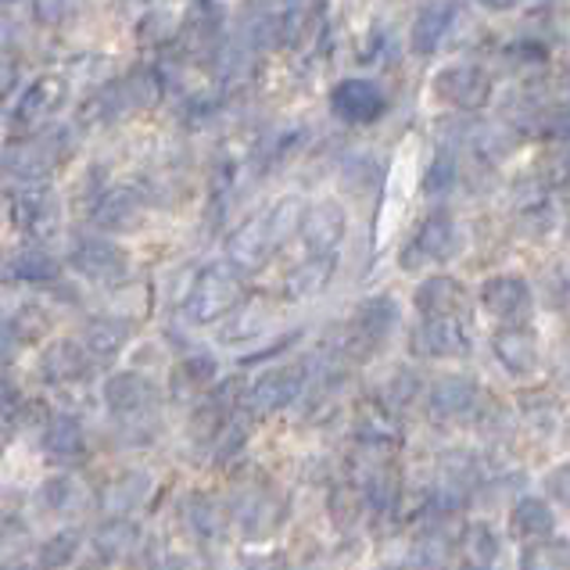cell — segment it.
Segmentation results:
<instances>
[{
  "label": "cell",
  "mask_w": 570,
  "mask_h": 570,
  "mask_svg": "<svg viewBox=\"0 0 570 570\" xmlns=\"http://www.w3.org/2000/svg\"><path fill=\"white\" fill-rule=\"evenodd\" d=\"M105 405L108 413L122 423L126 434L144 431V438L155 434L158 428V410H161V387L148 377V373L122 370L105 384Z\"/></svg>",
  "instance_id": "cell-1"
},
{
  "label": "cell",
  "mask_w": 570,
  "mask_h": 570,
  "mask_svg": "<svg viewBox=\"0 0 570 570\" xmlns=\"http://www.w3.org/2000/svg\"><path fill=\"white\" fill-rule=\"evenodd\" d=\"M158 101H161V76L151 69H137L97 94L90 105V116L101 122H119V119L137 116V111L155 108Z\"/></svg>",
  "instance_id": "cell-2"
},
{
  "label": "cell",
  "mask_w": 570,
  "mask_h": 570,
  "mask_svg": "<svg viewBox=\"0 0 570 570\" xmlns=\"http://www.w3.org/2000/svg\"><path fill=\"white\" fill-rule=\"evenodd\" d=\"M240 302V276L226 266L216 263L198 273V281L190 284V295L184 302V316L190 323H216L226 313H234V305Z\"/></svg>",
  "instance_id": "cell-3"
},
{
  "label": "cell",
  "mask_w": 570,
  "mask_h": 570,
  "mask_svg": "<svg viewBox=\"0 0 570 570\" xmlns=\"http://www.w3.org/2000/svg\"><path fill=\"white\" fill-rule=\"evenodd\" d=\"M11 223L32 240H47L58 234L61 223V202L58 194L47 184L19 187V194L11 198Z\"/></svg>",
  "instance_id": "cell-4"
},
{
  "label": "cell",
  "mask_w": 570,
  "mask_h": 570,
  "mask_svg": "<svg viewBox=\"0 0 570 570\" xmlns=\"http://www.w3.org/2000/svg\"><path fill=\"white\" fill-rule=\"evenodd\" d=\"M69 266L90 284L101 287H119L129 273V258L119 244H111L105 237H83L69 255Z\"/></svg>",
  "instance_id": "cell-5"
},
{
  "label": "cell",
  "mask_w": 570,
  "mask_h": 570,
  "mask_svg": "<svg viewBox=\"0 0 570 570\" xmlns=\"http://www.w3.org/2000/svg\"><path fill=\"white\" fill-rule=\"evenodd\" d=\"M481 305H484L488 316L502 320L507 327H524V320L531 316V287H528L524 276L499 273V276H492V281H484Z\"/></svg>",
  "instance_id": "cell-6"
},
{
  "label": "cell",
  "mask_w": 570,
  "mask_h": 570,
  "mask_svg": "<svg viewBox=\"0 0 570 570\" xmlns=\"http://www.w3.org/2000/svg\"><path fill=\"white\" fill-rule=\"evenodd\" d=\"M148 216V198L137 187H111L94 205V226L105 234H134Z\"/></svg>",
  "instance_id": "cell-7"
},
{
  "label": "cell",
  "mask_w": 570,
  "mask_h": 570,
  "mask_svg": "<svg viewBox=\"0 0 570 570\" xmlns=\"http://www.w3.org/2000/svg\"><path fill=\"white\" fill-rule=\"evenodd\" d=\"M384 108H387V97L373 79H341L331 94V111L352 126L377 122L384 116Z\"/></svg>",
  "instance_id": "cell-8"
},
{
  "label": "cell",
  "mask_w": 570,
  "mask_h": 570,
  "mask_svg": "<svg viewBox=\"0 0 570 570\" xmlns=\"http://www.w3.org/2000/svg\"><path fill=\"white\" fill-rule=\"evenodd\" d=\"M348 234V212L341 202L323 198L305 208L302 219V240L313 255H334V248Z\"/></svg>",
  "instance_id": "cell-9"
},
{
  "label": "cell",
  "mask_w": 570,
  "mask_h": 570,
  "mask_svg": "<svg viewBox=\"0 0 570 570\" xmlns=\"http://www.w3.org/2000/svg\"><path fill=\"white\" fill-rule=\"evenodd\" d=\"M273 255V240L266 230V216H252L248 223H240L237 230L226 237V266L237 276L258 273Z\"/></svg>",
  "instance_id": "cell-10"
},
{
  "label": "cell",
  "mask_w": 570,
  "mask_h": 570,
  "mask_svg": "<svg viewBox=\"0 0 570 570\" xmlns=\"http://www.w3.org/2000/svg\"><path fill=\"white\" fill-rule=\"evenodd\" d=\"M302 391H305L302 366H273L248 387V405L255 413H276V410H287Z\"/></svg>",
  "instance_id": "cell-11"
},
{
  "label": "cell",
  "mask_w": 570,
  "mask_h": 570,
  "mask_svg": "<svg viewBox=\"0 0 570 570\" xmlns=\"http://www.w3.org/2000/svg\"><path fill=\"white\" fill-rule=\"evenodd\" d=\"M438 97L463 111H478L488 105V94H492V83H488V72L478 69V65H452L434 83Z\"/></svg>",
  "instance_id": "cell-12"
},
{
  "label": "cell",
  "mask_w": 570,
  "mask_h": 570,
  "mask_svg": "<svg viewBox=\"0 0 570 570\" xmlns=\"http://www.w3.org/2000/svg\"><path fill=\"white\" fill-rule=\"evenodd\" d=\"M455 240V219L449 216V212H431L428 219L420 223V230L413 237V244L405 248V258L402 266L405 269H416V266H428V263H438V258H445L449 248Z\"/></svg>",
  "instance_id": "cell-13"
},
{
  "label": "cell",
  "mask_w": 570,
  "mask_h": 570,
  "mask_svg": "<svg viewBox=\"0 0 570 570\" xmlns=\"http://www.w3.org/2000/svg\"><path fill=\"white\" fill-rule=\"evenodd\" d=\"M65 101H69V79L40 76L37 83L19 97V105H14V111H11V122L14 126H37L43 119H51L55 111H61Z\"/></svg>",
  "instance_id": "cell-14"
},
{
  "label": "cell",
  "mask_w": 570,
  "mask_h": 570,
  "mask_svg": "<svg viewBox=\"0 0 570 570\" xmlns=\"http://www.w3.org/2000/svg\"><path fill=\"white\" fill-rule=\"evenodd\" d=\"M413 348L428 360H463L470 352V334L463 327L460 316L445 320H423V327L416 331Z\"/></svg>",
  "instance_id": "cell-15"
},
{
  "label": "cell",
  "mask_w": 570,
  "mask_h": 570,
  "mask_svg": "<svg viewBox=\"0 0 570 570\" xmlns=\"http://www.w3.org/2000/svg\"><path fill=\"white\" fill-rule=\"evenodd\" d=\"M76 341H79V348L90 355V363H108L134 341V323L122 316H97V320H87L83 334Z\"/></svg>",
  "instance_id": "cell-16"
},
{
  "label": "cell",
  "mask_w": 570,
  "mask_h": 570,
  "mask_svg": "<svg viewBox=\"0 0 570 570\" xmlns=\"http://www.w3.org/2000/svg\"><path fill=\"white\" fill-rule=\"evenodd\" d=\"M395 327H399V302L395 298H370V302H363L360 308H355L352 341L377 348Z\"/></svg>",
  "instance_id": "cell-17"
},
{
  "label": "cell",
  "mask_w": 570,
  "mask_h": 570,
  "mask_svg": "<svg viewBox=\"0 0 570 570\" xmlns=\"http://www.w3.org/2000/svg\"><path fill=\"white\" fill-rule=\"evenodd\" d=\"M481 399V387L470 377H442L428 395V405L438 420H460L466 413H474V405Z\"/></svg>",
  "instance_id": "cell-18"
},
{
  "label": "cell",
  "mask_w": 570,
  "mask_h": 570,
  "mask_svg": "<svg viewBox=\"0 0 570 570\" xmlns=\"http://www.w3.org/2000/svg\"><path fill=\"white\" fill-rule=\"evenodd\" d=\"M492 348L495 360L510 373H517V377H524L539 363V334L528 327H502L492 341Z\"/></svg>",
  "instance_id": "cell-19"
},
{
  "label": "cell",
  "mask_w": 570,
  "mask_h": 570,
  "mask_svg": "<svg viewBox=\"0 0 570 570\" xmlns=\"http://www.w3.org/2000/svg\"><path fill=\"white\" fill-rule=\"evenodd\" d=\"M463 302H466V291L460 281H452V276H431V281H423L416 291V308L423 320L460 316Z\"/></svg>",
  "instance_id": "cell-20"
},
{
  "label": "cell",
  "mask_w": 570,
  "mask_h": 570,
  "mask_svg": "<svg viewBox=\"0 0 570 570\" xmlns=\"http://www.w3.org/2000/svg\"><path fill=\"white\" fill-rule=\"evenodd\" d=\"M513 539H520L524 546H546L552 539V531H557V517L546 507L542 499H520L513 507Z\"/></svg>",
  "instance_id": "cell-21"
},
{
  "label": "cell",
  "mask_w": 570,
  "mask_h": 570,
  "mask_svg": "<svg viewBox=\"0 0 570 570\" xmlns=\"http://www.w3.org/2000/svg\"><path fill=\"white\" fill-rule=\"evenodd\" d=\"M43 449L58 463H79L87 455V438L76 416H51L43 431Z\"/></svg>",
  "instance_id": "cell-22"
},
{
  "label": "cell",
  "mask_w": 570,
  "mask_h": 570,
  "mask_svg": "<svg viewBox=\"0 0 570 570\" xmlns=\"http://www.w3.org/2000/svg\"><path fill=\"white\" fill-rule=\"evenodd\" d=\"M90 366V355L79 348V341H51L40 355V370L47 381L65 384V381H76L83 377Z\"/></svg>",
  "instance_id": "cell-23"
},
{
  "label": "cell",
  "mask_w": 570,
  "mask_h": 570,
  "mask_svg": "<svg viewBox=\"0 0 570 570\" xmlns=\"http://www.w3.org/2000/svg\"><path fill=\"white\" fill-rule=\"evenodd\" d=\"M452 19H455L452 4H428V8H420L416 22H413V51L420 58H431L438 47L445 43L449 29H452Z\"/></svg>",
  "instance_id": "cell-24"
},
{
  "label": "cell",
  "mask_w": 570,
  "mask_h": 570,
  "mask_svg": "<svg viewBox=\"0 0 570 570\" xmlns=\"http://www.w3.org/2000/svg\"><path fill=\"white\" fill-rule=\"evenodd\" d=\"M337 269V255H313L305 258V263H298L295 269L287 273V298H313L320 295L323 287L331 284V276Z\"/></svg>",
  "instance_id": "cell-25"
},
{
  "label": "cell",
  "mask_w": 570,
  "mask_h": 570,
  "mask_svg": "<svg viewBox=\"0 0 570 570\" xmlns=\"http://www.w3.org/2000/svg\"><path fill=\"white\" fill-rule=\"evenodd\" d=\"M281 517H284L281 502L266 492H252L237 502V520L248 539H266V534H273L276 524H281Z\"/></svg>",
  "instance_id": "cell-26"
},
{
  "label": "cell",
  "mask_w": 570,
  "mask_h": 570,
  "mask_svg": "<svg viewBox=\"0 0 570 570\" xmlns=\"http://www.w3.org/2000/svg\"><path fill=\"white\" fill-rule=\"evenodd\" d=\"M137 542H140V528L129 517H111L94 531V549L101 560H122L137 549Z\"/></svg>",
  "instance_id": "cell-27"
},
{
  "label": "cell",
  "mask_w": 570,
  "mask_h": 570,
  "mask_svg": "<svg viewBox=\"0 0 570 570\" xmlns=\"http://www.w3.org/2000/svg\"><path fill=\"white\" fill-rule=\"evenodd\" d=\"M148 492H151V478L144 474V470H126V474H119L116 481L105 488L101 507H105V513L122 517L129 510H137Z\"/></svg>",
  "instance_id": "cell-28"
},
{
  "label": "cell",
  "mask_w": 570,
  "mask_h": 570,
  "mask_svg": "<svg viewBox=\"0 0 570 570\" xmlns=\"http://www.w3.org/2000/svg\"><path fill=\"white\" fill-rule=\"evenodd\" d=\"M11 273L26 284H55L61 276V263L43 244H26L11 255Z\"/></svg>",
  "instance_id": "cell-29"
},
{
  "label": "cell",
  "mask_w": 570,
  "mask_h": 570,
  "mask_svg": "<svg viewBox=\"0 0 570 570\" xmlns=\"http://www.w3.org/2000/svg\"><path fill=\"white\" fill-rule=\"evenodd\" d=\"M302 219H305V202L298 194H287V198L276 202L266 212V230H269L273 248H281V244H287L295 234H302Z\"/></svg>",
  "instance_id": "cell-30"
},
{
  "label": "cell",
  "mask_w": 570,
  "mask_h": 570,
  "mask_svg": "<svg viewBox=\"0 0 570 570\" xmlns=\"http://www.w3.org/2000/svg\"><path fill=\"white\" fill-rule=\"evenodd\" d=\"M184 517H187V528L198 534L202 542H216L226 528V517L219 510V502L208 499V495H187Z\"/></svg>",
  "instance_id": "cell-31"
},
{
  "label": "cell",
  "mask_w": 570,
  "mask_h": 570,
  "mask_svg": "<svg viewBox=\"0 0 570 570\" xmlns=\"http://www.w3.org/2000/svg\"><path fill=\"white\" fill-rule=\"evenodd\" d=\"M360 438L373 445H391L399 438V423L384 402H370L360 410Z\"/></svg>",
  "instance_id": "cell-32"
},
{
  "label": "cell",
  "mask_w": 570,
  "mask_h": 570,
  "mask_svg": "<svg viewBox=\"0 0 570 570\" xmlns=\"http://www.w3.org/2000/svg\"><path fill=\"white\" fill-rule=\"evenodd\" d=\"M216 381V360L212 355H190L176 366V395H202Z\"/></svg>",
  "instance_id": "cell-33"
},
{
  "label": "cell",
  "mask_w": 570,
  "mask_h": 570,
  "mask_svg": "<svg viewBox=\"0 0 570 570\" xmlns=\"http://www.w3.org/2000/svg\"><path fill=\"white\" fill-rule=\"evenodd\" d=\"M79 552V531H58L40 546V570H61L65 563H72V557Z\"/></svg>",
  "instance_id": "cell-34"
},
{
  "label": "cell",
  "mask_w": 570,
  "mask_h": 570,
  "mask_svg": "<svg viewBox=\"0 0 570 570\" xmlns=\"http://www.w3.org/2000/svg\"><path fill=\"white\" fill-rule=\"evenodd\" d=\"M266 323H269V316L263 313V308L248 305V308H240V313L223 327V341H226V345H237V341H252V337H258V334L266 331Z\"/></svg>",
  "instance_id": "cell-35"
},
{
  "label": "cell",
  "mask_w": 570,
  "mask_h": 570,
  "mask_svg": "<svg viewBox=\"0 0 570 570\" xmlns=\"http://www.w3.org/2000/svg\"><path fill=\"white\" fill-rule=\"evenodd\" d=\"M452 187H455V158L442 151V155H434L428 173H423V190H428L431 198H442Z\"/></svg>",
  "instance_id": "cell-36"
},
{
  "label": "cell",
  "mask_w": 570,
  "mask_h": 570,
  "mask_svg": "<svg viewBox=\"0 0 570 570\" xmlns=\"http://www.w3.org/2000/svg\"><path fill=\"white\" fill-rule=\"evenodd\" d=\"M466 549H470V563H478V567H488L495 560V552H499V542H495V534L488 524H478V528H470L466 531Z\"/></svg>",
  "instance_id": "cell-37"
},
{
  "label": "cell",
  "mask_w": 570,
  "mask_h": 570,
  "mask_svg": "<svg viewBox=\"0 0 570 570\" xmlns=\"http://www.w3.org/2000/svg\"><path fill=\"white\" fill-rule=\"evenodd\" d=\"M413 560L420 563V570H442L449 563V542L438 539V534H428V539L416 542Z\"/></svg>",
  "instance_id": "cell-38"
},
{
  "label": "cell",
  "mask_w": 570,
  "mask_h": 570,
  "mask_svg": "<svg viewBox=\"0 0 570 570\" xmlns=\"http://www.w3.org/2000/svg\"><path fill=\"white\" fill-rule=\"evenodd\" d=\"M72 495H76V481H72V478H65V474L40 484V502H43V507L51 510V513H61V510L72 502Z\"/></svg>",
  "instance_id": "cell-39"
},
{
  "label": "cell",
  "mask_w": 570,
  "mask_h": 570,
  "mask_svg": "<svg viewBox=\"0 0 570 570\" xmlns=\"http://www.w3.org/2000/svg\"><path fill=\"white\" fill-rule=\"evenodd\" d=\"M546 488H549V495L560 502V507L570 513V466H557V470H549L546 474Z\"/></svg>",
  "instance_id": "cell-40"
},
{
  "label": "cell",
  "mask_w": 570,
  "mask_h": 570,
  "mask_svg": "<svg viewBox=\"0 0 570 570\" xmlns=\"http://www.w3.org/2000/svg\"><path fill=\"white\" fill-rule=\"evenodd\" d=\"M542 134L549 140H570V108H552V111H546Z\"/></svg>",
  "instance_id": "cell-41"
},
{
  "label": "cell",
  "mask_w": 570,
  "mask_h": 570,
  "mask_svg": "<svg viewBox=\"0 0 570 570\" xmlns=\"http://www.w3.org/2000/svg\"><path fill=\"white\" fill-rule=\"evenodd\" d=\"M524 570H567V567L560 560V552H552L546 542V546H534V552L524 560Z\"/></svg>",
  "instance_id": "cell-42"
},
{
  "label": "cell",
  "mask_w": 570,
  "mask_h": 570,
  "mask_svg": "<svg viewBox=\"0 0 570 570\" xmlns=\"http://www.w3.org/2000/svg\"><path fill=\"white\" fill-rule=\"evenodd\" d=\"M14 83H19V65L11 58H0V101L14 90Z\"/></svg>",
  "instance_id": "cell-43"
},
{
  "label": "cell",
  "mask_w": 570,
  "mask_h": 570,
  "mask_svg": "<svg viewBox=\"0 0 570 570\" xmlns=\"http://www.w3.org/2000/svg\"><path fill=\"white\" fill-rule=\"evenodd\" d=\"M37 14H40V19H69L72 8H65V4H40Z\"/></svg>",
  "instance_id": "cell-44"
},
{
  "label": "cell",
  "mask_w": 570,
  "mask_h": 570,
  "mask_svg": "<svg viewBox=\"0 0 570 570\" xmlns=\"http://www.w3.org/2000/svg\"><path fill=\"white\" fill-rule=\"evenodd\" d=\"M158 570H202L198 563H194L190 557H169L166 563H161Z\"/></svg>",
  "instance_id": "cell-45"
},
{
  "label": "cell",
  "mask_w": 570,
  "mask_h": 570,
  "mask_svg": "<svg viewBox=\"0 0 570 570\" xmlns=\"http://www.w3.org/2000/svg\"><path fill=\"white\" fill-rule=\"evenodd\" d=\"M14 405V387L8 381H0V413H8Z\"/></svg>",
  "instance_id": "cell-46"
},
{
  "label": "cell",
  "mask_w": 570,
  "mask_h": 570,
  "mask_svg": "<svg viewBox=\"0 0 570 570\" xmlns=\"http://www.w3.org/2000/svg\"><path fill=\"white\" fill-rule=\"evenodd\" d=\"M557 180L563 187H570V151H563V158L557 161Z\"/></svg>",
  "instance_id": "cell-47"
},
{
  "label": "cell",
  "mask_w": 570,
  "mask_h": 570,
  "mask_svg": "<svg viewBox=\"0 0 570 570\" xmlns=\"http://www.w3.org/2000/svg\"><path fill=\"white\" fill-rule=\"evenodd\" d=\"M248 570H281V560H252V567Z\"/></svg>",
  "instance_id": "cell-48"
},
{
  "label": "cell",
  "mask_w": 570,
  "mask_h": 570,
  "mask_svg": "<svg viewBox=\"0 0 570 570\" xmlns=\"http://www.w3.org/2000/svg\"><path fill=\"white\" fill-rule=\"evenodd\" d=\"M460 570H488V567H478V563H466V567H460Z\"/></svg>",
  "instance_id": "cell-49"
},
{
  "label": "cell",
  "mask_w": 570,
  "mask_h": 570,
  "mask_svg": "<svg viewBox=\"0 0 570 570\" xmlns=\"http://www.w3.org/2000/svg\"><path fill=\"white\" fill-rule=\"evenodd\" d=\"M567 83H570V65H567Z\"/></svg>",
  "instance_id": "cell-50"
}]
</instances>
